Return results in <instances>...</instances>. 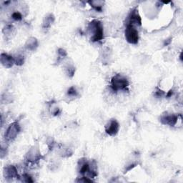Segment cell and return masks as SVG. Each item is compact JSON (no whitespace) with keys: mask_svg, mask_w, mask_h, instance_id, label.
I'll return each mask as SVG.
<instances>
[{"mask_svg":"<svg viewBox=\"0 0 183 183\" xmlns=\"http://www.w3.org/2000/svg\"><path fill=\"white\" fill-rule=\"evenodd\" d=\"M129 86V82L120 74H116L111 80V88L113 91H117L120 89H125Z\"/></svg>","mask_w":183,"mask_h":183,"instance_id":"6da1fadb","label":"cell"},{"mask_svg":"<svg viewBox=\"0 0 183 183\" xmlns=\"http://www.w3.org/2000/svg\"><path fill=\"white\" fill-rule=\"evenodd\" d=\"M89 25L94 29V35L91 38V41L97 42V41L102 40L104 37V35H103L104 31H103V26H102V23L98 20H93Z\"/></svg>","mask_w":183,"mask_h":183,"instance_id":"7a4b0ae2","label":"cell"},{"mask_svg":"<svg viewBox=\"0 0 183 183\" xmlns=\"http://www.w3.org/2000/svg\"><path fill=\"white\" fill-rule=\"evenodd\" d=\"M125 38L127 42L135 45L138 42L139 35L138 31L134 26L131 24H127V27L125 29Z\"/></svg>","mask_w":183,"mask_h":183,"instance_id":"3957f363","label":"cell"},{"mask_svg":"<svg viewBox=\"0 0 183 183\" xmlns=\"http://www.w3.org/2000/svg\"><path fill=\"white\" fill-rule=\"evenodd\" d=\"M20 131V127L17 122L11 124L5 134V139L7 141H12L16 138Z\"/></svg>","mask_w":183,"mask_h":183,"instance_id":"277c9868","label":"cell"},{"mask_svg":"<svg viewBox=\"0 0 183 183\" xmlns=\"http://www.w3.org/2000/svg\"><path fill=\"white\" fill-rule=\"evenodd\" d=\"M119 129H120V125L117 121L116 120H112L109 123V125L106 127L105 131L107 134L110 136H115L118 133Z\"/></svg>","mask_w":183,"mask_h":183,"instance_id":"5b68a950","label":"cell"},{"mask_svg":"<svg viewBox=\"0 0 183 183\" xmlns=\"http://www.w3.org/2000/svg\"><path fill=\"white\" fill-rule=\"evenodd\" d=\"M128 24H131L132 26H134V24L139 25V26L142 24L141 17L138 14V12H137L136 9H134V10H132V12H131L130 16H129Z\"/></svg>","mask_w":183,"mask_h":183,"instance_id":"8992f818","label":"cell"},{"mask_svg":"<svg viewBox=\"0 0 183 183\" xmlns=\"http://www.w3.org/2000/svg\"><path fill=\"white\" fill-rule=\"evenodd\" d=\"M161 122L164 125H169L171 127H173L176 125L177 122V116L175 115H167L161 117Z\"/></svg>","mask_w":183,"mask_h":183,"instance_id":"52a82bcc","label":"cell"},{"mask_svg":"<svg viewBox=\"0 0 183 183\" xmlns=\"http://www.w3.org/2000/svg\"><path fill=\"white\" fill-rule=\"evenodd\" d=\"M1 62L4 67L9 68V67H12L14 64L15 63V60L12 56H9L7 54H2L1 55Z\"/></svg>","mask_w":183,"mask_h":183,"instance_id":"ba28073f","label":"cell"},{"mask_svg":"<svg viewBox=\"0 0 183 183\" xmlns=\"http://www.w3.org/2000/svg\"><path fill=\"white\" fill-rule=\"evenodd\" d=\"M7 174L8 177H18V174L17 172L16 168L13 165H10L7 168Z\"/></svg>","mask_w":183,"mask_h":183,"instance_id":"9c48e42d","label":"cell"},{"mask_svg":"<svg viewBox=\"0 0 183 183\" xmlns=\"http://www.w3.org/2000/svg\"><path fill=\"white\" fill-rule=\"evenodd\" d=\"M89 171H90L89 164L88 163H84L83 165H82L81 169L79 170V173L82 174V175H84L86 173H89Z\"/></svg>","mask_w":183,"mask_h":183,"instance_id":"30bf717a","label":"cell"},{"mask_svg":"<svg viewBox=\"0 0 183 183\" xmlns=\"http://www.w3.org/2000/svg\"><path fill=\"white\" fill-rule=\"evenodd\" d=\"M67 94L69 96H72V97H76V96H77L78 93H77L76 89L74 88V87H71L67 91Z\"/></svg>","mask_w":183,"mask_h":183,"instance_id":"8fae6325","label":"cell"},{"mask_svg":"<svg viewBox=\"0 0 183 183\" xmlns=\"http://www.w3.org/2000/svg\"><path fill=\"white\" fill-rule=\"evenodd\" d=\"M28 43H29V46H28V49L29 50H34V47H37V42L36 39L33 38V40L32 42H30V40L28 41Z\"/></svg>","mask_w":183,"mask_h":183,"instance_id":"7c38bea8","label":"cell"},{"mask_svg":"<svg viewBox=\"0 0 183 183\" xmlns=\"http://www.w3.org/2000/svg\"><path fill=\"white\" fill-rule=\"evenodd\" d=\"M24 59L22 56H18L17 58L15 60V64L17 65H22L24 64Z\"/></svg>","mask_w":183,"mask_h":183,"instance_id":"4fadbf2b","label":"cell"},{"mask_svg":"<svg viewBox=\"0 0 183 183\" xmlns=\"http://www.w3.org/2000/svg\"><path fill=\"white\" fill-rule=\"evenodd\" d=\"M12 18L17 20V21H19V20H21L22 19V16L19 12H14V13L12 14Z\"/></svg>","mask_w":183,"mask_h":183,"instance_id":"5bb4252c","label":"cell"},{"mask_svg":"<svg viewBox=\"0 0 183 183\" xmlns=\"http://www.w3.org/2000/svg\"><path fill=\"white\" fill-rule=\"evenodd\" d=\"M165 94V92L161 90V89H158V88H156V91L154 92V95L157 97H162L163 95Z\"/></svg>","mask_w":183,"mask_h":183,"instance_id":"9a60e30c","label":"cell"},{"mask_svg":"<svg viewBox=\"0 0 183 183\" xmlns=\"http://www.w3.org/2000/svg\"><path fill=\"white\" fill-rule=\"evenodd\" d=\"M58 53H59L60 56L62 57H66V56H67V52H66V51L64 50H63V49H59V50H58Z\"/></svg>","mask_w":183,"mask_h":183,"instance_id":"2e32d148","label":"cell"},{"mask_svg":"<svg viewBox=\"0 0 183 183\" xmlns=\"http://www.w3.org/2000/svg\"><path fill=\"white\" fill-rule=\"evenodd\" d=\"M79 182H93V181L91 180L88 179V177H83L82 179H80V180H79Z\"/></svg>","mask_w":183,"mask_h":183,"instance_id":"e0dca14e","label":"cell"},{"mask_svg":"<svg viewBox=\"0 0 183 183\" xmlns=\"http://www.w3.org/2000/svg\"><path fill=\"white\" fill-rule=\"evenodd\" d=\"M74 72H75V69L74 68H69L68 69V74L69 75L70 77H73L74 74Z\"/></svg>","mask_w":183,"mask_h":183,"instance_id":"ac0fdd59","label":"cell"},{"mask_svg":"<svg viewBox=\"0 0 183 183\" xmlns=\"http://www.w3.org/2000/svg\"><path fill=\"white\" fill-rule=\"evenodd\" d=\"M173 90H170V91H169V92H168V94H167V97H170L171 95H173Z\"/></svg>","mask_w":183,"mask_h":183,"instance_id":"d6986e66","label":"cell"}]
</instances>
